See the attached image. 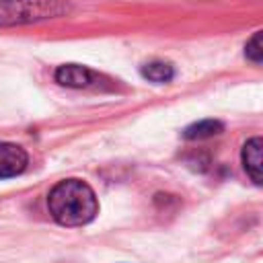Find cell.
Instances as JSON below:
<instances>
[{
  "label": "cell",
  "instance_id": "7a4b0ae2",
  "mask_svg": "<svg viewBox=\"0 0 263 263\" xmlns=\"http://www.w3.org/2000/svg\"><path fill=\"white\" fill-rule=\"evenodd\" d=\"M64 0H0V25H23L55 18L70 12Z\"/></svg>",
  "mask_w": 263,
  "mask_h": 263
},
{
  "label": "cell",
  "instance_id": "6da1fadb",
  "mask_svg": "<svg viewBox=\"0 0 263 263\" xmlns=\"http://www.w3.org/2000/svg\"><path fill=\"white\" fill-rule=\"evenodd\" d=\"M47 208L58 224L82 226L97 216L99 201L88 183L80 179H64L51 187L47 195Z\"/></svg>",
  "mask_w": 263,
  "mask_h": 263
},
{
  "label": "cell",
  "instance_id": "8992f818",
  "mask_svg": "<svg viewBox=\"0 0 263 263\" xmlns=\"http://www.w3.org/2000/svg\"><path fill=\"white\" fill-rule=\"evenodd\" d=\"M222 129H224L222 121L203 119V121H197V123H191L189 127H185L183 138L185 140H208V138H214V136L222 134Z\"/></svg>",
  "mask_w": 263,
  "mask_h": 263
},
{
  "label": "cell",
  "instance_id": "ba28073f",
  "mask_svg": "<svg viewBox=\"0 0 263 263\" xmlns=\"http://www.w3.org/2000/svg\"><path fill=\"white\" fill-rule=\"evenodd\" d=\"M245 55H247V60H251L255 66H259L261 64V60H263V45H261V31H257L249 41H247V45H245Z\"/></svg>",
  "mask_w": 263,
  "mask_h": 263
},
{
  "label": "cell",
  "instance_id": "3957f363",
  "mask_svg": "<svg viewBox=\"0 0 263 263\" xmlns=\"http://www.w3.org/2000/svg\"><path fill=\"white\" fill-rule=\"evenodd\" d=\"M53 76L58 84L68 86V88H88V86H97L99 82V74L78 64H64L55 70Z\"/></svg>",
  "mask_w": 263,
  "mask_h": 263
},
{
  "label": "cell",
  "instance_id": "52a82bcc",
  "mask_svg": "<svg viewBox=\"0 0 263 263\" xmlns=\"http://www.w3.org/2000/svg\"><path fill=\"white\" fill-rule=\"evenodd\" d=\"M142 76L146 80H150V82L164 84V82H171L175 78V68L168 62L154 60V62H148V64L142 66Z\"/></svg>",
  "mask_w": 263,
  "mask_h": 263
},
{
  "label": "cell",
  "instance_id": "277c9868",
  "mask_svg": "<svg viewBox=\"0 0 263 263\" xmlns=\"http://www.w3.org/2000/svg\"><path fill=\"white\" fill-rule=\"evenodd\" d=\"M29 156L25 148L12 142H0V179H10L27 168Z\"/></svg>",
  "mask_w": 263,
  "mask_h": 263
},
{
  "label": "cell",
  "instance_id": "5b68a950",
  "mask_svg": "<svg viewBox=\"0 0 263 263\" xmlns=\"http://www.w3.org/2000/svg\"><path fill=\"white\" fill-rule=\"evenodd\" d=\"M261 148H263L261 138H251L242 146V154H240L242 166L255 185H261V181H263V177H261V166H263L261 164Z\"/></svg>",
  "mask_w": 263,
  "mask_h": 263
}]
</instances>
